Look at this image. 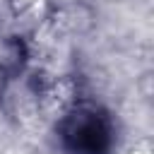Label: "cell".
Segmentation results:
<instances>
[{
	"label": "cell",
	"mask_w": 154,
	"mask_h": 154,
	"mask_svg": "<svg viewBox=\"0 0 154 154\" xmlns=\"http://www.w3.org/2000/svg\"><path fill=\"white\" fill-rule=\"evenodd\" d=\"M63 144L70 154H106L111 149L108 120L96 111H75L60 125Z\"/></svg>",
	"instance_id": "6da1fadb"
}]
</instances>
